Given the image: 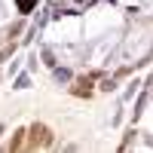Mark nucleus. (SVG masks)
I'll return each mask as SVG.
<instances>
[{"instance_id": "nucleus-1", "label": "nucleus", "mask_w": 153, "mask_h": 153, "mask_svg": "<svg viewBox=\"0 0 153 153\" xmlns=\"http://www.w3.org/2000/svg\"><path fill=\"white\" fill-rule=\"evenodd\" d=\"M28 144L31 147H49V144H52V132H49L46 126L34 123L31 129H28Z\"/></svg>"}, {"instance_id": "nucleus-3", "label": "nucleus", "mask_w": 153, "mask_h": 153, "mask_svg": "<svg viewBox=\"0 0 153 153\" xmlns=\"http://www.w3.org/2000/svg\"><path fill=\"white\" fill-rule=\"evenodd\" d=\"M31 6H34V0H19V9H22V12H28Z\"/></svg>"}, {"instance_id": "nucleus-2", "label": "nucleus", "mask_w": 153, "mask_h": 153, "mask_svg": "<svg viewBox=\"0 0 153 153\" xmlns=\"http://www.w3.org/2000/svg\"><path fill=\"white\" fill-rule=\"evenodd\" d=\"M22 138H25V132H16V138H12V144H9V147H12V150H19V147H22Z\"/></svg>"}]
</instances>
